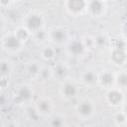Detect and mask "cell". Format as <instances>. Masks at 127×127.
Wrapping results in <instances>:
<instances>
[{
    "label": "cell",
    "instance_id": "6da1fadb",
    "mask_svg": "<svg viewBox=\"0 0 127 127\" xmlns=\"http://www.w3.org/2000/svg\"><path fill=\"white\" fill-rule=\"evenodd\" d=\"M44 25H45V21H44L43 16L40 13L31 12L23 18L22 26H24L32 35L43 30Z\"/></svg>",
    "mask_w": 127,
    "mask_h": 127
},
{
    "label": "cell",
    "instance_id": "7a4b0ae2",
    "mask_svg": "<svg viewBox=\"0 0 127 127\" xmlns=\"http://www.w3.org/2000/svg\"><path fill=\"white\" fill-rule=\"evenodd\" d=\"M48 40L57 46L67 45L70 42L69 33L64 27H54L51 29L48 32Z\"/></svg>",
    "mask_w": 127,
    "mask_h": 127
},
{
    "label": "cell",
    "instance_id": "3957f363",
    "mask_svg": "<svg viewBox=\"0 0 127 127\" xmlns=\"http://www.w3.org/2000/svg\"><path fill=\"white\" fill-rule=\"evenodd\" d=\"M95 110L96 108L93 101L88 98L80 100L76 105V113L81 120H89L95 114Z\"/></svg>",
    "mask_w": 127,
    "mask_h": 127
},
{
    "label": "cell",
    "instance_id": "277c9868",
    "mask_svg": "<svg viewBox=\"0 0 127 127\" xmlns=\"http://www.w3.org/2000/svg\"><path fill=\"white\" fill-rule=\"evenodd\" d=\"M33 89L28 84L19 85L14 92V101L17 104L29 103L33 98Z\"/></svg>",
    "mask_w": 127,
    "mask_h": 127
},
{
    "label": "cell",
    "instance_id": "5b68a950",
    "mask_svg": "<svg viewBox=\"0 0 127 127\" xmlns=\"http://www.w3.org/2000/svg\"><path fill=\"white\" fill-rule=\"evenodd\" d=\"M24 43H22L15 33H9L2 37V47L7 52L15 53L22 49Z\"/></svg>",
    "mask_w": 127,
    "mask_h": 127
},
{
    "label": "cell",
    "instance_id": "8992f818",
    "mask_svg": "<svg viewBox=\"0 0 127 127\" xmlns=\"http://www.w3.org/2000/svg\"><path fill=\"white\" fill-rule=\"evenodd\" d=\"M79 93V87L73 80L65 79L63 81V84L61 86V94L63 97H64L67 100L73 99L76 97Z\"/></svg>",
    "mask_w": 127,
    "mask_h": 127
},
{
    "label": "cell",
    "instance_id": "52a82bcc",
    "mask_svg": "<svg viewBox=\"0 0 127 127\" xmlns=\"http://www.w3.org/2000/svg\"><path fill=\"white\" fill-rule=\"evenodd\" d=\"M106 9L107 6L104 1H86V12L92 17H102Z\"/></svg>",
    "mask_w": 127,
    "mask_h": 127
},
{
    "label": "cell",
    "instance_id": "ba28073f",
    "mask_svg": "<svg viewBox=\"0 0 127 127\" xmlns=\"http://www.w3.org/2000/svg\"><path fill=\"white\" fill-rule=\"evenodd\" d=\"M66 51L69 56L74 58H79V57H82L87 50L82 40L75 39L72 41L70 40V42L66 45Z\"/></svg>",
    "mask_w": 127,
    "mask_h": 127
},
{
    "label": "cell",
    "instance_id": "9c48e42d",
    "mask_svg": "<svg viewBox=\"0 0 127 127\" xmlns=\"http://www.w3.org/2000/svg\"><path fill=\"white\" fill-rule=\"evenodd\" d=\"M38 113L42 116H50L53 113L54 110V103L50 98L47 97H43L41 99H39L35 105Z\"/></svg>",
    "mask_w": 127,
    "mask_h": 127
},
{
    "label": "cell",
    "instance_id": "30bf717a",
    "mask_svg": "<svg viewBox=\"0 0 127 127\" xmlns=\"http://www.w3.org/2000/svg\"><path fill=\"white\" fill-rule=\"evenodd\" d=\"M68 72H69V67L64 62H59V63H57L56 64H54L52 66L53 77H55L59 80L64 81V80L67 79Z\"/></svg>",
    "mask_w": 127,
    "mask_h": 127
},
{
    "label": "cell",
    "instance_id": "8fae6325",
    "mask_svg": "<svg viewBox=\"0 0 127 127\" xmlns=\"http://www.w3.org/2000/svg\"><path fill=\"white\" fill-rule=\"evenodd\" d=\"M65 10L70 15H78L81 14L83 11H86V1H80V0H72V1H66L64 3Z\"/></svg>",
    "mask_w": 127,
    "mask_h": 127
},
{
    "label": "cell",
    "instance_id": "7c38bea8",
    "mask_svg": "<svg viewBox=\"0 0 127 127\" xmlns=\"http://www.w3.org/2000/svg\"><path fill=\"white\" fill-rule=\"evenodd\" d=\"M97 83L107 89H110L115 86V73L110 70H104L98 74Z\"/></svg>",
    "mask_w": 127,
    "mask_h": 127
},
{
    "label": "cell",
    "instance_id": "4fadbf2b",
    "mask_svg": "<svg viewBox=\"0 0 127 127\" xmlns=\"http://www.w3.org/2000/svg\"><path fill=\"white\" fill-rule=\"evenodd\" d=\"M106 99L110 105L118 106L123 102L124 97H123V93H122L121 89L114 86V87L108 89V91L106 93Z\"/></svg>",
    "mask_w": 127,
    "mask_h": 127
},
{
    "label": "cell",
    "instance_id": "5bb4252c",
    "mask_svg": "<svg viewBox=\"0 0 127 127\" xmlns=\"http://www.w3.org/2000/svg\"><path fill=\"white\" fill-rule=\"evenodd\" d=\"M110 59L115 65H121L127 61V51L122 49H112Z\"/></svg>",
    "mask_w": 127,
    "mask_h": 127
},
{
    "label": "cell",
    "instance_id": "9a60e30c",
    "mask_svg": "<svg viewBox=\"0 0 127 127\" xmlns=\"http://www.w3.org/2000/svg\"><path fill=\"white\" fill-rule=\"evenodd\" d=\"M97 80H98V74L94 70L88 69L81 74V81L83 82V84L87 86H91L97 83Z\"/></svg>",
    "mask_w": 127,
    "mask_h": 127
},
{
    "label": "cell",
    "instance_id": "2e32d148",
    "mask_svg": "<svg viewBox=\"0 0 127 127\" xmlns=\"http://www.w3.org/2000/svg\"><path fill=\"white\" fill-rule=\"evenodd\" d=\"M115 87L127 89V69H122L115 73Z\"/></svg>",
    "mask_w": 127,
    "mask_h": 127
},
{
    "label": "cell",
    "instance_id": "e0dca14e",
    "mask_svg": "<svg viewBox=\"0 0 127 127\" xmlns=\"http://www.w3.org/2000/svg\"><path fill=\"white\" fill-rule=\"evenodd\" d=\"M42 69H43V66L37 61L31 62L27 65V73L32 77H40Z\"/></svg>",
    "mask_w": 127,
    "mask_h": 127
},
{
    "label": "cell",
    "instance_id": "ac0fdd59",
    "mask_svg": "<svg viewBox=\"0 0 127 127\" xmlns=\"http://www.w3.org/2000/svg\"><path fill=\"white\" fill-rule=\"evenodd\" d=\"M41 55L45 61L50 62V61H53L55 59V57L57 55V51L52 46H46L41 50Z\"/></svg>",
    "mask_w": 127,
    "mask_h": 127
},
{
    "label": "cell",
    "instance_id": "d6986e66",
    "mask_svg": "<svg viewBox=\"0 0 127 127\" xmlns=\"http://www.w3.org/2000/svg\"><path fill=\"white\" fill-rule=\"evenodd\" d=\"M15 35L19 38V40L22 42V43H26L27 42V40L30 38V37H32V34L24 27V26H20V27H18L16 30H15Z\"/></svg>",
    "mask_w": 127,
    "mask_h": 127
},
{
    "label": "cell",
    "instance_id": "ffe728a7",
    "mask_svg": "<svg viewBox=\"0 0 127 127\" xmlns=\"http://www.w3.org/2000/svg\"><path fill=\"white\" fill-rule=\"evenodd\" d=\"M93 42H94V47L104 48V47L107 46L109 40H108V37L105 34H98L93 38Z\"/></svg>",
    "mask_w": 127,
    "mask_h": 127
},
{
    "label": "cell",
    "instance_id": "44dd1931",
    "mask_svg": "<svg viewBox=\"0 0 127 127\" xmlns=\"http://www.w3.org/2000/svg\"><path fill=\"white\" fill-rule=\"evenodd\" d=\"M51 127H64V118L62 115H54L50 120Z\"/></svg>",
    "mask_w": 127,
    "mask_h": 127
},
{
    "label": "cell",
    "instance_id": "7402d4cb",
    "mask_svg": "<svg viewBox=\"0 0 127 127\" xmlns=\"http://www.w3.org/2000/svg\"><path fill=\"white\" fill-rule=\"evenodd\" d=\"M32 36L34 37L35 41H37L39 43H42V42L48 40V32H45L44 29L39 31V32H37V33H35V34H33Z\"/></svg>",
    "mask_w": 127,
    "mask_h": 127
},
{
    "label": "cell",
    "instance_id": "603a6c76",
    "mask_svg": "<svg viewBox=\"0 0 127 127\" xmlns=\"http://www.w3.org/2000/svg\"><path fill=\"white\" fill-rule=\"evenodd\" d=\"M11 71V66H10V63L8 61L3 60L1 62V75L2 77H4L5 75H8Z\"/></svg>",
    "mask_w": 127,
    "mask_h": 127
},
{
    "label": "cell",
    "instance_id": "cb8c5ba5",
    "mask_svg": "<svg viewBox=\"0 0 127 127\" xmlns=\"http://www.w3.org/2000/svg\"><path fill=\"white\" fill-rule=\"evenodd\" d=\"M115 121L118 125H122V124H125L127 122V117L123 113V111H121L115 115Z\"/></svg>",
    "mask_w": 127,
    "mask_h": 127
},
{
    "label": "cell",
    "instance_id": "d4e9b609",
    "mask_svg": "<svg viewBox=\"0 0 127 127\" xmlns=\"http://www.w3.org/2000/svg\"><path fill=\"white\" fill-rule=\"evenodd\" d=\"M122 111H123V113H124V114L126 115V117H127V103L124 105V107H123V110H122Z\"/></svg>",
    "mask_w": 127,
    "mask_h": 127
},
{
    "label": "cell",
    "instance_id": "484cf974",
    "mask_svg": "<svg viewBox=\"0 0 127 127\" xmlns=\"http://www.w3.org/2000/svg\"><path fill=\"white\" fill-rule=\"evenodd\" d=\"M69 127H77L76 125H72V126H69Z\"/></svg>",
    "mask_w": 127,
    "mask_h": 127
},
{
    "label": "cell",
    "instance_id": "4316f807",
    "mask_svg": "<svg viewBox=\"0 0 127 127\" xmlns=\"http://www.w3.org/2000/svg\"><path fill=\"white\" fill-rule=\"evenodd\" d=\"M126 51H127V45H126Z\"/></svg>",
    "mask_w": 127,
    "mask_h": 127
}]
</instances>
